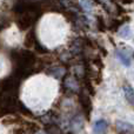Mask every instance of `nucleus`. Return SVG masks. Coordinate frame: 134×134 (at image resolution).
<instances>
[{
  "label": "nucleus",
  "instance_id": "f257e3e1",
  "mask_svg": "<svg viewBox=\"0 0 134 134\" xmlns=\"http://www.w3.org/2000/svg\"><path fill=\"white\" fill-rule=\"evenodd\" d=\"M95 127H97L95 132H98V133H102V132L105 131V128L107 127V125H106V122H105L104 120H100V121H98V122H97Z\"/></svg>",
  "mask_w": 134,
  "mask_h": 134
}]
</instances>
